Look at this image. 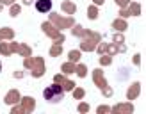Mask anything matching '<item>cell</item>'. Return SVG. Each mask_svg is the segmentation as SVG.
Listing matches in <instances>:
<instances>
[{"label":"cell","instance_id":"6da1fadb","mask_svg":"<svg viewBox=\"0 0 146 114\" xmlns=\"http://www.w3.org/2000/svg\"><path fill=\"white\" fill-rule=\"evenodd\" d=\"M43 96H45L46 102L57 103V102H61V100H62L64 91H62L61 85H55V84H54V85H50V87H46L45 91H43Z\"/></svg>","mask_w":146,"mask_h":114},{"label":"cell","instance_id":"7a4b0ae2","mask_svg":"<svg viewBox=\"0 0 146 114\" xmlns=\"http://www.w3.org/2000/svg\"><path fill=\"white\" fill-rule=\"evenodd\" d=\"M36 9L39 13H48L52 9V0H38L36 2Z\"/></svg>","mask_w":146,"mask_h":114}]
</instances>
